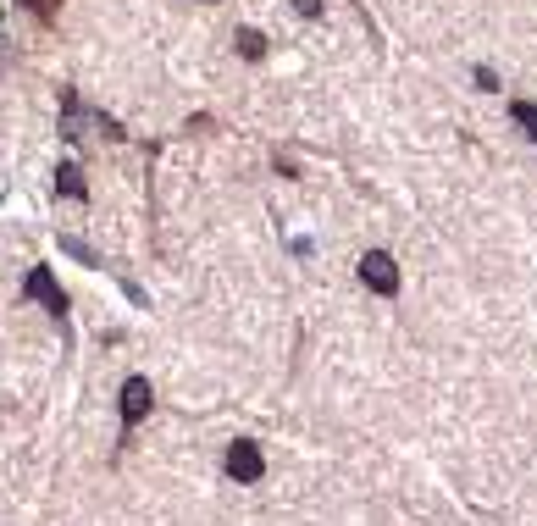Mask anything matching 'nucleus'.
<instances>
[{"instance_id": "nucleus-1", "label": "nucleus", "mask_w": 537, "mask_h": 526, "mask_svg": "<svg viewBox=\"0 0 537 526\" xmlns=\"http://www.w3.org/2000/svg\"><path fill=\"white\" fill-rule=\"evenodd\" d=\"M360 283L371 288V294H399V266L388 250H366L360 255Z\"/></svg>"}, {"instance_id": "nucleus-2", "label": "nucleus", "mask_w": 537, "mask_h": 526, "mask_svg": "<svg viewBox=\"0 0 537 526\" xmlns=\"http://www.w3.org/2000/svg\"><path fill=\"white\" fill-rule=\"evenodd\" d=\"M227 471H233V482H261L266 460H261V449H255L250 438H239L233 449H227Z\"/></svg>"}, {"instance_id": "nucleus-3", "label": "nucleus", "mask_w": 537, "mask_h": 526, "mask_svg": "<svg viewBox=\"0 0 537 526\" xmlns=\"http://www.w3.org/2000/svg\"><path fill=\"white\" fill-rule=\"evenodd\" d=\"M150 405H156V388L144 383V377H128V383H122V421H144L150 416Z\"/></svg>"}, {"instance_id": "nucleus-4", "label": "nucleus", "mask_w": 537, "mask_h": 526, "mask_svg": "<svg viewBox=\"0 0 537 526\" xmlns=\"http://www.w3.org/2000/svg\"><path fill=\"white\" fill-rule=\"evenodd\" d=\"M28 299H39V305H45V311H67V294H61V283L56 277H50V266H34V272H28Z\"/></svg>"}, {"instance_id": "nucleus-5", "label": "nucleus", "mask_w": 537, "mask_h": 526, "mask_svg": "<svg viewBox=\"0 0 537 526\" xmlns=\"http://www.w3.org/2000/svg\"><path fill=\"white\" fill-rule=\"evenodd\" d=\"M56 189L67 194V200H84V172H78V167H61L56 172Z\"/></svg>"}, {"instance_id": "nucleus-6", "label": "nucleus", "mask_w": 537, "mask_h": 526, "mask_svg": "<svg viewBox=\"0 0 537 526\" xmlns=\"http://www.w3.org/2000/svg\"><path fill=\"white\" fill-rule=\"evenodd\" d=\"M239 56H244V61H261V56H266V39L255 34V28H239Z\"/></svg>"}, {"instance_id": "nucleus-7", "label": "nucleus", "mask_w": 537, "mask_h": 526, "mask_svg": "<svg viewBox=\"0 0 537 526\" xmlns=\"http://www.w3.org/2000/svg\"><path fill=\"white\" fill-rule=\"evenodd\" d=\"M510 117H515V122H521V128H526V133H532V139H537V106H526V100H521V106H515Z\"/></svg>"}, {"instance_id": "nucleus-8", "label": "nucleus", "mask_w": 537, "mask_h": 526, "mask_svg": "<svg viewBox=\"0 0 537 526\" xmlns=\"http://www.w3.org/2000/svg\"><path fill=\"white\" fill-rule=\"evenodd\" d=\"M23 6H28L34 17H56V6H61V0H23Z\"/></svg>"}, {"instance_id": "nucleus-9", "label": "nucleus", "mask_w": 537, "mask_h": 526, "mask_svg": "<svg viewBox=\"0 0 537 526\" xmlns=\"http://www.w3.org/2000/svg\"><path fill=\"white\" fill-rule=\"evenodd\" d=\"M294 6H299V17H316V12H322V0H294Z\"/></svg>"}]
</instances>
